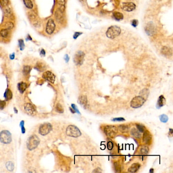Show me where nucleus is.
<instances>
[{
  "label": "nucleus",
  "mask_w": 173,
  "mask_h": 173,
  "mask_svg": "<svg viewBox=\"0 0 173 173\" xmlns=\"http://www.w3.org/2000/svg\"><path fill=\"white\" fill-rule=\"evenodd\" d=\"M55 110L57 112H58L59 113H63L64 112V109L63 108V107L62 106V105L60 104H57L56 105Z\"/></svg>",
  "instance_id": "nucleus-31"
},
{
  "label": "nucleus",
  "mask_w": 173,
  "mask_h": 173,
  "mask_svg": "<svg viewBox=\"0 0 173 173\" xmlns=\"http://www.w3.org/2000/svg\"><path fill=\"white\" fill-rule=\"evenodd\" d=\"M64 59H65V61L66 63H68V62H69L70 58H69V56H68V54H66V55H65V57H64Z\"/></svg>",
  "instance_id": "nucleus-50"
},
{
  "label": "nucleus",
  "mask_w": 173,
  "mask_h": 173,
  "mask_svg": "<svg viewBox=\"0 0 173 173\" xmlns=\"http://www.w3.org/2000/svg\"><path fill=\"white\" fill-rule=\"evenodd\" d=\"M12 141L11 134L8 130H3L0 132V141L4 144H9Z\"/></svg>",
  "instance_id": "nucleus-6"
},
{
  "label": "nucleus",
  "mask_w": 173,
  "mask_h": 173,
  "mask_svg": "<svg viewBox=\"0 0 173 173\" xmlns=\"http://www.w3.org/2000/svg\"><path fill=\"white\" fill-rule=\"evenodd\" d=\"M169 131H170V132L171 134L173 133V130L172 129H170V130H169Z\"/></svg>",
  "instance_id": "nucleus-55"
},
{
  "label": "nucleus",
  "mask_w": 173,
  "mask_h": 173,
  "mask_svg": "<svg viewBox=\"0 0 173 173\" xmlns=\"http://www.w3.org/2000/svg\"><path fill=\"white\" fill-rule=\"evenodd\" d=\"M113 16L114 18L116 20V21H120L122 20H123V14L119 12H115L113 14Z\"/></svg>",
  "instance_id": "nucleus-27"
},
{
  "label": "nucleus",
  "mask_w": 173,
  "mask_h": 173,
  "mask_svg": "<svg viewBox=\"0 0 173 173\" xmlns=\"http://www.w3.org/2000/svg\"><path fill=\"white\" fill-rule=\"evenodd\" d=\"M4 12L5 16L7 17H10L13 14V12L11 9L7 6L5 7V8L4 9Z\"/></svg>",
  "instance_id": "nucleus-26"
},
{
  "label": "nucleus",
  "mask_w": 173,
  "mask_h": 173,
  "mask_svg": "<svg viewBox=\"0 0 173 173\" xmlns=\"http://www.w3.org/2000/svg\"><path fill=\"white\" fill-rule=\"evenodd\" d=\"M66 133L68 136L74 138H77L81 135L80 130L73 125H70L66 128Z\"/></svg>",
  "instance_id": "nucleus-3"
},
{
  "label": "nucleus",
  "mask_w": 173,
  "mask_h": 173,
  "mask_svg": "<svg viewBox=\"0 0 173 173\" xmlns=\"http://www.w3.org/2000/svg\"><path fill=\"white\" fill-rule=\"evenodd\" d=\"M166 100L164 96L161 95L159 96V97L158 99L157 102L156 103V108L157 109H160L161 107H163V106L166 105Z\"/></svg>",
  "instance_id": "nucleus-15"
},
{
  "label": "nucleus",
  "mask_w": 173,
  "mask_h": 173,
  "mask_svg": "<svg viewBox=\"0 0 173 173\" xmlns=\"http://www.w3.org/2000/svg\"><path fill=\"white\" fill-rule=\"evenodd\" d=\"M145 102V99L141 96L133 98L130 102V106L133 108H138L142 107Z\"/></svg>",
  "instance_id": "nucleus-4"
},
{
  "label": "nucleus",
  "mask_w": 173,
  "mask_h": 173,
  "mask_svg": "<svg viewBox=\"0 0 173 173\" xmlns=\"http://www.w3.org/2000/svg\"><path fill=\"white\" fill-rule=\"evenodd\" d=\"M31 68V66L29 65H25L23 69V72L24 75H27L30 73Z\"/></svg>",
  "instance_id": "nucleus-36"
},
{
  "label": "nucleus",
  "mask_w": 173,
  "mask_h": 173,
  "mask_svg": "<svg viewBox=\"0 0 173 173\" xmlns=\"http://www.w3.org/2000/svg\"><path fill=\"white\" fill-rule=\"evenodd\" d=\"M14 57H15V54H14V53L10 55V59L11 60H13V59H14Z\"/></svg>",
  "instance_id": "nucleus-52"
},
{
  "label": "nucleus",
  "mask_w": 173,
  "mask_h": 173,
  "mask_svg": "<svg viewBox=\"0 0 173 173\" xmlns=\"http://www.w3.org/2000/svg\"><path fill=\"white\" fill-rule=\"evenodd\" d=\"M55 17L56 19V20L59 22H63L64 19V16H63V12L59 10V9L57 10L55 13Z\"/></svg>",
  "instance_id": "nucleus-22"
},
{
  "label": "nucleus",
  "mask_w": 173,
  "mask_h": 173,
  "mask_svg": "<svg viewBox=\"0 0 173 173\" xmlns=\"http://www.w3.org/2000/svg\"><path fill=\"white\" fill-rule=\"evenodd\" d=\"M107 147L109 150H111L113 147V143L111 141L109 142L107 144Z\"/></svg>",
  "instance_id": "nucleus-45"
},
{
  "label": "nucleus",
  "mask_w": 173,
  "mask_h": 173,
  "mask_svg": "<svg viewBox=\"0 0 173 173\" xmlns=\"http://www.w3.org/2000/svg\"><path fill=\"white\" fill-rule=\"evenodd\" d=\"M70 111H71V112H72L73 113H75V112L74 111V110L72 109V108H70Z\"/></svg>",
  "instance_id": "nucleus-54"
},
{
  "label": "nucleus",
  "mask_w": 173,
  "mask_h": 173,
  "mask_svg": "<svg viewBox=\"0 0 173 173\" xmlns=\"http://www.w3.org/2000/svg\"><path fill=\"white\" fill-rule=\"evenodd\" d=\"M23 3L25 7L28 9H32L34 7L32 0H23Z\"/></svg>",
  "instance_id": "nucleus-28"
},
{
  "label": "nucleus",
  "mask_w": 173,
  "mask_h": 173,
  "mask_svg": "<svg viewBox=\"0 0 173 173\" xmlns=\"http://www.w3.org/2000/svg\"><path fill=\"white\" fill-rule=\"evenodd\" d=\"M9 35V32L7 28H3L1 31H0V36H1L2 38H7Z\"/></svg>",
  "instance_id": "nucleus-29"
},
{
  "label": "nucleus",
  "mask_w": 173,
  "mask_h": 173,
  "mask_svg": "<svg viewBox=\"0 0 173 173\" xmlns=\"http://www.w3.org/2000/svg\"><path fill=\"white\" fill-rule=\"evenodd\" d=\"M40 143V139L36 135H32L27 139L26 146L28 150H33L36 148Z\"/></svg>",
  "instance_id": "nucleus-1"
},
{
  "label": "nucleus",
  "mask_w": 173,
  "mask_h": 173,
  "mask_svg": "<svg viewBox=\"0 0 173 173\" xmlns=\"http://www.w3.org/2000/svg\"><path fill=\"white\" fill-rule=\"evenodd\" d=\"M34 25L36 27H38V26H40V23L39 22V21H36V22H35L34 23Z\"/></svg>",
  "instance_id": "nucleus-49"
},
{
  "label": "nucleus",
  "mask_w": 173,
  "mask_h": 173,
  "mask_svg": "<svg viewBox=\"0 0 173 173\" xmlns=\"http://www.w3.org/2000/svg\"><path fill=\"white\" fill-rule=\"evenodd\" d=\"M121 33L120 28L116 25L111 26L108 28L106 32V36L110 39H114L118 37Z\"/></svg>",
  "instance_id": "nucleus-2"
},
{
  "label": "nucleus",
  "mask_w": 173,
  "mask_h": 173,
  "mask_svg": "<svg viewBox=\"0 0 173 173\" xmlns=\"http://www.w3.org/2000/svg\"><path fill=\"white\" fill-rule=\"evenodd\" d=\"M104 131L107 136L113 138L116 136L118 129L114 126H107L105 127Z\"/></svg>",
  "instance_id": "nucleus-5"
},
{
  "label": "nucleus",
  "mask_w": 173,
  "mask_h": 173,
  "mask_svg": "<svg viewBox=\"0 0 173 173\" xmlns=\"http://www.w3.org/2000/svg\"><path fill=\"white\" fill-rule=\"evenodd\" d=\"M136 8V5L132 2L123 3L122 5V9L123 10L130 12L134 10Z\"/></svg>",
  "instance_id": "nucleus-11"
},
{
  "label": "nucleus",
  "mask_w": 173,
  "mask_h": 173,
  "mask_svg": "<svg viewBox=\"0 0 173 173\" xmlns=\"http://www.w3.org/2000/svg\"><path fill=\"white\" fill-rule=\"evenodd\" d=\"M14 111H15V113H17V110L16 109V108H14Z\"/></svg>",
  "instance_id": "nucleus-57"
},
{
  "label": "nucleus",
  "mask_w": 173,
  "mask_h": 173,
  "mask_svg": "<svg viewBox=\"0 0 173 173\" xmlns=\"http://www.w3.org/2000/svg\"><path fill=\"white\" fill-rule=\"evenodd\" d=\"M113 121H125V119L123 117H118V118H114L112 119Z\"/></svg>",
  "instance_id": "nucleus-46"
},
{
  "label": "nucleus",
  "mask_w": 173,
  "mask_h": 173,
  "mask_svg": "<svg viewBox=\"0 0 173 173\" xmlns=\"http://www.w3.org/2000/svg\"><path fill=\"white\" fill-rule=\"evenodd\" d=\"M161 53L162 54L167 57H170L172 55V50L170 48L165 46L163 47L161 49Z\"/></svg>",
  "instance_id": "nucleus-17"
},
{
  "label": "nucleus",
  "mask_w": 173,
  "mask_h": 173,
  "mask_svg": "<svg viewBox=\"0 0 173 173\" xmlns=\"http://www.w3.org/2000/svg\"><path fill=\"white\" fill-rule=\"evenodd\" d=\"M144 134L143 136V141L146 144H150L152 140V136L150 132L146 130L144 132Z\"/></svg>",
  "instance_id": "nucleus-13"
},
{
  "label": "nucleus",
  "mask_w": 173,
  "mask_h": 173,
  "mask_svg": "<svg viewBox=\"0 0 173 173\" xmlns=\"http://www.w3.org/2000/svg\"><path fill=\"white\" fill-rule=\"evenodd\" d=\"M85 54L81 51L77 52L74 57V62L76 65H81L84 61Z\"/></svg>",
  "instance_id": "nucleus-8"
},
{
  "label": "nucleus",
  "mask_w": 173,
  "mask_h": 173,
  "mask_svg": "<svg viewBox=\"0 0 173 173\" xmlns=\"http://www.w3.org/2000/svg\"><path fill=\"white\" fill-rule=\"evenodd\" d=\"M114 167L115 171L116 172H120V167H119V165L116 162H114Z\"/></svg>",
  "instance_id": "nucleus-41"
},
{
  "label": "nucleus",
  "mask_w": 173,
  "mask_h": 173,
  "mask_svg": "<svg viewBox=\"0 0 173 173\" xmlns=\"http://www.w3.org/2000/svg\"><path fill=\"white\" fill-rule=\"evenodd\" d=\"M5 26L7 30H11L14 27V24L11 22H8L5 24Z\"/></svg>",
  "instance_id": "nucleus-33"
},
{
  "label": "nucleus",
  "mask_w": 173,
  "mask_h": 173,
  "mask_svg": "<svg viewBox=\"0 0 173 173\" xmlns=\"http://www.w3.org/2000/svg\"><path fill=\"white\" fill-rule=\"evenodd\" d=\"M117 129L122 133H127L129 131L130 127L127 124H121L118 126Z\"/></svg>",
  "instance_id": "nucleus-21"
},
{
  "label": "nucleus",
  "mask_w": 173,
  "mask_h": 173,
  "mask_svg": "<svg viewBox=\"0 0 173 173\" xmlns=\"http://www.w3.org/2000/svg\"><path fill=\"white\" fill-rule=\"evenodd\" d=\"M18 43H19V46L20 47V50H23L25 47L24 41L22 39H20L18 40Z\"/></svg>",
  "instance_id": "nucleus-38"
},
{
  "label": "nucleus",
  "mask_w": 173,
  "mask_h": 173,
  "mask_svg": "<svg viewBox=\"0 0 173 173\" xmlns=\"http://www.w3.org/2000/svg\"><path fill=\"white\" fill-rule=\"evenodd\" d=\"M55 28V24L53 19H49L48 21L46 26V32L48 35H51L54 32Z\"/></svg>",
  "instance_id": "nucleus-9"
},
{
  "label": "nucleus",
  "mask_w": 173,
  "mask_h": 173,
  "mask_svg": "<svg viewBox=\"0 0 173 173\" xmlns=\"http://www.w3.org/2000/svg\"><path fill=\"white\" fill-rule=\"evenodd\" d=\"M71 107H72V108L74 110V111L75 112V113H78V114H80V112H79L78 109L77 108V107L75 104H72L71 105Z\"/></svg>",
  "instance_id": "nucleus-44"
},
{
  "label": "nucleus",
  "mask_w": 173,
  "mask_h": 173,
  "mask_svg": "<svg viewBox=\"0 0 173 173\" xmlns=\"http://www.w3.org/2000/svg\"><path fill=\"white\" fill-rule=\"evenodd\" d=\"M24 121L23 120L20 123V127H21V130H22V133H25V129L24 127Z\"/></svg>",
  "instance_id": "nucleus-42"
},
{
  "label": "nucleus",
  "mask_w": 173,
  "mask_h": 173,
  "mask_svg": "<svg viewBox=\"0 0 173 173\" xmlns=\"http://www.w3.org/2000/svg\"><path fill=\"white\" fill-rule=\"evenodd\" d=\"M149 148L146 146H143L140 149V153L141 154L146 155L149 152Z\"/></svg>",
  "instance_id": "nucleus-30"
},
{
  "label": "nucleus",
  "mask_w": 173,
  "mask_h": 173,
  "mask_svg": "<svg viewBox=\"0 0 173 173\" xmlns=\"http://www.w3.org/2000/svg\"><path fill=\"white\" fill-rule=\"evenodd\" d=\"M140 165L138 163H134L129 168L128 172L130 173H135L138 171V170L140 168Z\"/></svg>",
  "instance_id": "nucleus-18"
},
{
  "label": "nucleus",
  "mask_w": 173,
  "mask_h": 173,
  "mask_svg": "<svg viewBox=\"0 0 173 173\" xmlns=\"http://www.w3.org/2000/svg\"><path fill=\"white\" fill-rule=\"evenodd\" d=\"M136 127L138 129V130L140 132H144L145 131V127L144 126H143L142 124H136Z\"/></svg>",
  "instance_id": "nucleus-35"
},
{
  "label": "nucleus",
  "mask_w": 173,
  "mask_h": 173,
  "mask_svg": "<svg viewBox=\"0 0 173 173\" xmlns=\"http://www.w3.org/2000/svg\"><path fill=\"white\" fill-rule=\"evenodd\" d=\"M35 68L38 71L43 72L46 69V65L42 62H38L37 63Z\"/></svg>",
  "instance_id": "nucleus-19"
},
{
  "label": "nucleus",
  "mask_w": 173,
  "mask_h": 173,
  "mask_svg": "<svg viewBox=\"0 0 173 173\" xmlns=\"http://www.w3.org/2000/svg\"><path fill=\"white\" fill-rule=\"evenodd\" d=\"M6 168L9 170L12 171L14 169V164L11 161H9L6 163Z\"/></svg>",
  "instance_id": "nucleus-34"
},
{
  "label": "nucleus",
  "mask_w": 173,
  "mask_h": 173,
  "mask_svg": "<svg viewBox=\"0 0 173 173\" xmlns=\"http://www.w3.org/2000/svg\"><path fill=\"white\" fill-rule=\"evenodd\" d=\"M28 18H30V20H31L32 21H34L37 18L36 14L33 11H31L30 12H28Z\"/></svg>",
  "instance_id": "nucleus-37"
},
{
  "label": "nucleus",
  "mask_w": 173,
  "mask_h": 173,
  "mask_svg": "<svg viewBox=\"0 0 173 173\" xmlns=\"http://www.w3.org/2000/svg\"><path fill=\"white\" fill-rule=\"evenodd\" d=\"M6 106V102L5 101L0 100V109L3 110Z\"/></svg>",
  "instance_id": "nucleus-43"
},
{
  "label": "nucleus",
  "mask_w": 173,
  "mask_h": 173,
  "mask_svg": "<svg viewBox=\"0 0 173 173\" xmlns=\"http://www.w3.org/2000/svg\"><path fill=\"white\" fill-rule=\"evenodd\" d=\"M145 31L146 33L149 35L152 36L155 32V27L152 22H149L145 28Z\"/></svg>",
  "instance_id": "nucleus-14"
},
{
  "label": "nucleus",
  "mask_w": 173,
  "mask_h": 173,
  "mask_svg": "<svg viewBox=\"0 0 173 173\" xmlns=\"http://www.w3.org/2000/svg\"><path fill=\"white\" fill-rule=\"evenodd\" d=\"M12 97H13V94L12 91L9 89H6L4 93V98L5 100L6 101L10 100L12 98Z\"/></svg>",
  "instance_id": "nucleus-25"
},
{
  "label": "nucleus",
  "mask_w": 173,
  "mask_h": 173,
  "mask_svg": "<svg viewBox=\"0 0 173 173\" xmlns=\"http://www.w3.org/2000/svg\"><path fill=\"white\" fill-rule=\"evenodd\" d=\"M42 77L44 79L49 81L52 83H54L55 80V75L50 71H46L44 72L42 75Z\"/></svg>",
  "instance_id": "nucleus-10"
},
{
  "label": "nucleus",
  "mask_w": 173,
  "mask_h": 173,
  "mask_svg": "<svg viewBox=\"0 0 173 173\" xmlns=\"http://www.w3.org/2000/svg\"><path fill=\"white\" fill-rule=\"evenodd\" d=\"M153 169H151L150 170V173H153Z\"/></svg>",
  "instance_id": "nucleus-56"
},
{
  "label": "nucleus",
  "mask_w": 173,
  "mask_h": 173,
  "mask_svg": "<svg viewBox=\"0 0 173 173\" xmlns=\"http://www.w3.org/2000/svg\"><path fill=\"white\" fill-rule=\"evenodd\" d=\"M45 54H46V52H45V51L43 49L41 50V52H40V54L41 55H42L43 56H44L45 55Z\"/></svg>",
  "instance_id": "nucleus-51"
},
{
  "label": "nucleus",
  "mask_w": 173,
  "mask_h": 173,
  "mask_svg": "<svg viewBox=\"0 0 173 173\" xmlns=\"http://www.w3.org/2000/svg\"><path fill=\"white\" fill-rule=\"evenodd\" d=\"M78 102L84 108H86L87 105V99L85 95H81L79 97Z\"/></svg>",
  "instance_id": "nucleus-16"
},
{
  "label": "nucleus",
  "mask_w": 173,
  "mask_h": 173,
  "mask_svg": "<svg viewBox=\"0 0 173 173\" xmlns=\"http://www.w3.org/2000/svg\"><path fill=\"white\" fill-rule=\"evenodd\" d=\"M27 39L29 40H32V38L31 37L30 35H28L27 36Z\"/></svg>",
  "instance_id": "nucleus-53"
},
{
  "label": "nucleus",
  "mask_w": 173,
  "mask_h": 173,
  "mask_svg": "<svg viewBox=\"0 0 173 173\" xmlns=\"http://www.w3.org/2000/svg\"><path fill=\"white\" fill-rule=\"evenodd\" d=\"M81 34H82V33H80V32H76L75 33V34L74 35V39H77V37L80 36Z\"/></svg>",
  "instance_id": "nucleus-47"
},
{
  "label": "nucleus",
  "mask_w": 173,
  "mask_h": 173,
  "mask_svg": "<svg viewBox=\"0 0 173 173\" xmlns=\"http://www.w3.org/2000/svg\"><path fill=\"white\" fill-rule=\"evenodd\" d=\"M52 127L51 124L49 123H46L42 124L39 130V132L42 136H45L49 133L52 130Z\"/></svg>",
  "instance_id": "nucleus-7"
},
{
  "label": "nucleus",
  "mask_w": 173,
  "mask_h": 173,
  "mask_svg": "<svg viewBox=\"0 0 173 173\" xmlns=\"http://www.w3.org/2000/svg\"><path fill=\"white\" fill-rule=\"evenodd\" d=\"M9 0H0V3L3 7H6L9 4Z\"/></svg>",
  "instance_id": "nucleus-40"
},
{
  "label": "nucleus",
  "mask_w": 173,
  "mask_h": 173,
  "mask_svg": "<svg viewBox=\"0 0 173 173\" xmlns=\"http://www.w3.org/2000/svg\"><path fill=\"white\" fill-rule=\"evenodd\" d=\"M24 110L26 112L30 115L33 116L36 114V110L33 106L30 103H27L24 106Z\"/></svg>",
  "instance_id": "nucleus-12"
},
{
  "label": "nucleus",
  "mask_w": 173,
  "mask_h": 173,
  "mask_svg": "<svg viewBox=\"0 0 173 173\" xmlns=\"http://www.w3.org/2000/svg\"><path fill=\"white\" fill-rule=\"evenodd\" d=\"M56 3L59 5V10L64 12L65 9V0H56Z\"/></svg>",
  "instance_id": "nucleus-20"
},
{
  "label": "nucleus",
  "mask_w": 173,
  "mask_h": 173,
  "mask_svg": "<svg viewBox=\"0 0 173 173\" xmlns=\"http://www.w3.org/2000/svg\"><path fill=\"white\" fill-rule=\"evenodd\" d=\"M132 25L134 27H136L137 26L138 24V21L137 20H133L132 21V23H131Z\"/></svg>",
  "instance_id": "nucleus-48"
},
{
  "label": "nucleus",
  "mask_w": 173,
  "mask_h": 173,
  "mask_svg": "<svg viewBox=\"0 0 173 173\" xmlns=\"http://www.w3.org/2000/svg\"><path fill=\"white\" fill-rule=\"evenodd\" d=\"M17 87H18V89L19 91H20L21 93H22L25 90V89L27 87V85H26V84L25 83L22 82H20L18 84Z\"/></svg>",
  "instance_id": "nucleus-24"
},
{
  "label": "nucleus",
  "mask_w": 173,
  "mask_h": 173,
  "mask_svg": "<svg viewBox=\"0 0 173 173\" xmlns=\"http://www.w3.org/2000/svg\"><path fill=\"white\" fill-rule=\"evenodd\" d=\"M159 119L161 122L163 123H166L169 120L168 116L166 114H162L159 116Z\"/></svg>",
  "instance_id": "nucleus-32"
},
{
  "label": "nucleus",
  "mask_w": 173,
  "mask_h": 173,
  "mask_svg": "<svg viewBox=\"0 0 173 173\" xmlns=\"http://www.w3.org/2000/svg\"><path fill=\"white\" fill-rule=\"evenodd\" d=\"M149 91L147 89H144L140 92V93H141L142 95L143 96V97H144V95H145V97H146V98L148 97V95L149 94ZM142 96H141V97H142Z\"/></svg>",
  "instance_id": "nucleus-39"
},
{
  "label": "nucleus",
  "mask_w": 173,
  "mask_h": 173,
  "mask_svg": "<svg viewBox=\"0 0 173 173\" xmlns=\"http://www.w3.org/2000/svg\"><path fill=\"white\" fill-rule=\"evenodd\" d=\"M130 134L132 136L137 139H139L141 137V134L140 131L135 128H133L131 130Z\"/></svg>",
  "instance_id": "nucleus-23"
}]
</instances>
